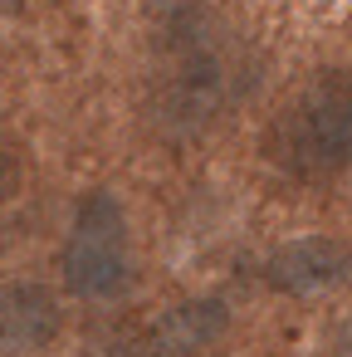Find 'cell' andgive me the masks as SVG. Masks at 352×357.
Masks as SVG:
<instances>
[{
    "mask_svg": "<svg viewBox=\"0 0 352 357\" xmlns=\"http://www.w3.org/2000/svg\"><path fill=\"white\" fill-rule=\"evenodd\" d=\"M332 352H337V357H352V318L337 323V333H332Z\"/></svg>",
    "mask_w": 352,
    "mask_h": 357,
    "instance_id": "obj_9",
    "label": "cell"
},
{
    "mask_svg": "<svg viewBox=\"0 0 352 357\" xmlns=\"http://www.w3.org/2000/svg\"><path fill=\"white\" fill-rule=\"evenodd\" d=\"M264 279L289 298H323L352 284V245L337 235H298L264 259Z\"/></svg>",
    "mask_w": 352,
    "mask_h": 357,
    "instance_id": "obj_4",
    "label": "cell"
},
{
    "mask_svg": "<svg viewBox=\"0 0 352 357\" xmlns=\"http://www.w3.org/2000/svg\"><path fill=\"white\" fill-rule=\"evenodd\" d=\"M59 328H64V308L45 284H30V279L0 284V352L10 357L40 352L59 337Z\"/></svg>",
    "mask_w": 352,
    "mask_h": 357,
    "instance_id": "obj_5",
    "label": "cell"
},
{
    "mask_svg": "<svg viewBox=\"0 0 352 357\" xmlns=\"http://www.w3.org/2000/svg\"><path fill=\"white\" fill-rule=\"evenodd\" d=\"M132 225L113 191H89L74 206L69 240L59 250V279L74 298L103 303L132 289Z\"/></svg>",
    "mask_w": 352,
    "mask_h": 357,
    "instance_id": "obj_2",
    "label": "cell"
},
{
    "mask_svg": "<svg viewBox=\"0 0 352 357\" xmlns=\"http://www.w3.org/2000/svg\"><path fill=\"white\" fill-rule=\"evenodd\" d=\"M20 181H25L20 157H15V152H0V201H10V196L20 191Z\"/></svg>",
    "mask_w": 352,
    "mask_h": 357,
    "instance_id": "obj_8",
    "label": "cell"
},
{
    "mask_svg": "<svg viewBox=\"0 0 352 357\" xmlns=\"http://www.w3.org/2000/svg\"><path fill=\"white\" fill-rule=\"evenodd\" d=\"M269 162L298 181H323L352 162V69L313 79L269 128Z\"/></svg>",
    "mask_w": 352,
    "mask_h": 357,
    "instance_id": "obj_1",
    "label": "cell"
},
{
    "mask_svg": "<svg viewBox=\"0 0 352 357\" xmlns=\"http://www.w3.org/2000/svg\"><path fill=\"white\" fill-rule=\"evenodd\" d=\"M225 103H230V74H225L220 54L206 45V35L181 45V64L157 98L162 132H201L206 123L220 118Z\"/></svg>",
    "mask_w": 352,
    "mask_h": 357,
    "instance_id": "obj_3",
    "label": "cell"
},
{
    "mask_svg": "<svg viewBox=\"0 0 352 357\" xmlns=\"http://www.w3.org/2000/svg\"><path fill=\"white\" fill-rule=\"evenodd\" d=\"M225 333H230V303H225L220 294H201V298L171 303V308L152 323L147 342H152L157 357H201V352L215 347Z\"/></svg>",
    "mask_w": 352,
    "mask_h": 357,
    "instance_id": "obj_6",
    "label": "cell"
},
{
    "mask_svg": "<svg viewBox=\"0 0 352 357\" xmlns=\"http://www.w3.org/2000/svg\"><path fill=\"white\" fill-rule=\"evenodd\" d=\"M79 357H157V352H152V342H147L142 333H132V328H108V333L89 337Z\"/></svg>",
    "mask_w": 352,
    "mask_h": 357,
    "instance_id": "obj_7",
    "label": "cell"
}]
</instances>
